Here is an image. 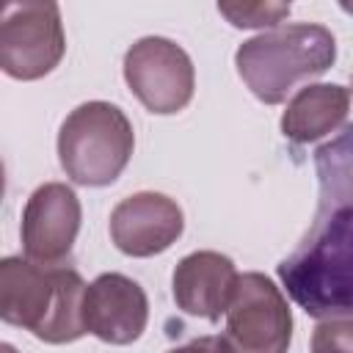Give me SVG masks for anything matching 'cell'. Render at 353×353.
<instances>
[{
	"label": "cell",
	"mask_w": 353,
	"mask_h": 353,
	"mask_svg": "<svg viewBox=\"0 0 353 353\" xmlns=\"http://www.w3.org/2000/svg\"><path fill=\"white\" fill-rule=\"evenodd\" d=\"M317 215L279 279L312 317H353V124L314 152Z\"/></svg>",
	"instance_id": "6da1fadb"
},
{
	"label": "cell",
	"mask_w": 353,
	"mask_h": 353,
	"mask_svg": "<svg viewBox=\"0 0 353 353\" xmlns=\"http://www.w3.org/2000/svg\"><path fill=\"white\" fill-rule=\"evenodd\" d=\"M85 290L88 284L74 268H47L19 256L0 262V317L50 345L85 334Z\"/></svg>",
	"instance_id": "7a4b0ae2"
},
{
	"label": "cell",
	"mask_w": 353,
	"mask_h": 353,
	"mask_svg": "<svg viewBox=\"0 0 353 353\" xmlns=\"http://www.w3.org/2000/svg\"><path fill=\"white\" fill-rule=\"evenodd\" d=\"M336 61L334 33L314 22L281 25L243 41L234 66L251 94L265 105H279L309 77L323 74Z\"/></svg>",
	"instance_id": "3957f363"
},
{
	"label": "cell",
	"mask_w": 353,
	"mask_h": 353,
	"mask_svg": "<svg viewBox=\"0 0 353 353\" xmlns=\"http://www.w3.org/2000/svg\"><path fill=\"white\" fill-rule=\"evenodd\" d=\"M135 149V132L121 108L94 99L77 105L61 124L58 160L66 176L85 188H102L121 176Z\"/></svg>",
	"instance_id": "277c9868"
},
{
	"label": "cell",
	"mask_w": 353,
	"mask_h": 353,
	"mask_svg": "<svg viewBox=\"0 0 353 353\" xmlns=\"http://www.w3.org/2000/svg\"><path fill=\"white\" fill-rule=\"evenodd\" d=\"M223 339L232 353H287L292 314L284 292L262 273H240L226 306Z\"/></svg>",
	"instance_id": "5b68a950"
},
{
	"label": "cell",
	"mask_w": 353,
	"mask_h": 353,
	"mask_svg": "<svg viewBox=\"0 0 353 353\" xmlns=\"http://www.w3.org/2000/svg\"><path fill=\"white\" fill-rule=\"evenodd\" d=\"M66 52L61 8L55 3H11L0 22V66L8 77L39 80Z\"/></svg>",
	"instance_id": "8992f818"
},
{
	"label": "cell",
	"mask_w": 353,
	"mask_h": 353,
	"mask_svg": "<svg viewBox=\"0 0 353 353\" xmlns=\"http://www.w3.org/2000/svg\"><path fill=\"white\" fill-rule=\"evenodd\" d=\"M124 80L149 113H179L196 88V72L190 55L171 39L146 36L138 39L124 55Z\"/></svg>",
	"instance_id": "52a82bcc"
},
{
	"label": "cell",
	"mask_w": 353,
	"mask_h": 353,
	"mask_svg": "<svg viewBox=\"0 0 353 353\" xmlns=\"http://www.w3.org/2000/svg\"><path fill=\"white\" fill-rule=\"evenodd\" d=\"M80 199L63 182L36 188L22 210V245L30 262L55 268L61 265L80 232Z\"/></svg>",
	"instance_id": "ba28073f"
},
{
	"label": "cell",
	"mask_w": 353,
	"mask_h": 353,
	"mask_svg": "<svg viewBox=\"0 0 353 353\" xmlns=\"http://www.w3.org/2000/svg\"><path fill=\"white\" fill-rule=\"evenodd\" d=\"M185 229L182 210L165 193L143 190L121 199L110 212V240L127 256H154L176 243Z\"/></svg>",
	"instance_id": "9c48e42d"
},
{
	"label": "cell",
	"mask_w": 353,
	"mask_h": 353,
	"mask_svg": "<svg viewBox=\"0 0 353 353\" xmlns=\"http://www.w3.org/2000/svg\"><path fill=\"white\" fill-rule=\"evenodd\" d=\"M85 331L108 345L135 342L149 320V301L138 281L121 273L97 276L83 301Z\"/></svg>",
	"instance_id": "30bf717a"
},
{
	"label": "cell",
	"mask_w": 353,
	"mask_h": 353,
	"mask_svg": "<svg viewBox=\"0 0 353 353\" xmlns=\"http://www.w3.org/2000/svg\"><path fill=\"white\" fill-rule=\"evenodd\" d=\"M237 276L240 273L229 256L218 251H193L174 268V301L185 314L215 323L221 314H226Z\"/></svg>",
	"instance_id": "8fae6325"
},
{
	"label": "cell",
	"mask_w": 353,
	"mask_h": 353,
	"mask_svg": "<svg viewBox=\"0 0 353 353\" xmlns=\"http://www.w3.org/2000/svg\"><path fill=\"white\" fill-rule=\"evenodd\" d=\"M350 110V91L336 83H314L301 88L281 113V132L292 143H312L334 132Z\"/></svg>",
	"instance_id": "7c38bea8"
},
{
	"label": "cell",
	"mask_w": 353,
	"mask_h": 353,
	"mask_svg": "<svg viewBox=\"0 0 353 353\" xmlns=\"http://www.w3.org/2000/svg\"><path fill=\"white\" fill-rule=\"evenodd\" d=\"M234 28H270L290 14V3H218Z\"/></svg>",
	"instance_id": "4fadbf2b"
},
{
	"label": "cell",
	"mask_w": 353,
	"mask_h": 353,
	"mask_svg": "<svg viewBox=\"0 0 353 353\" xmlns=\"http://www.w3.org/2000/svg\"><path fill=\"white\" fill-rule=\"evenodd\" d=\"M312 353H353V317L320 320L312 334Z\"/></svg>",
	"instance_id": "5bb4252c"
},
{
	"label": "cell",
	"mask_w": 353,
	"mask_h": 353,
	"mask_svg": "<svg viewBox=\"0 0 353 353\" xmlns=\"http://www.w3.org/2000/svg\"><path fill=\"white\" fill-rule=\"evenodd\" d=\"M168 353H232L223 336H199L182 347H174Z\"/></svg>",
	"instance_id": "9a60e30c"
},
{
	"label": "cell",
	"mask_w": 353,
	"mask_h": 353,
	"mask_svg": "<svg viewBox=\"0 0 353 353\" xmlns=\"http://www.w3.org/2000/svg\"><path fill=\"white\" fill-rule=\"evenodd\" d=\"M342 8H345V11H350V14H353V3H342Z\"/></svg>",
	"instance_id": "2e32d148"
}]
</instances>
